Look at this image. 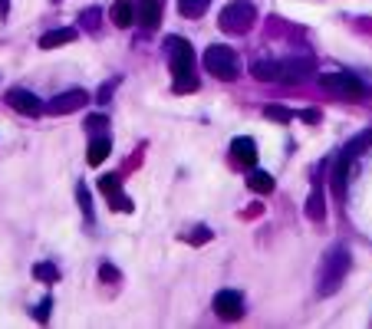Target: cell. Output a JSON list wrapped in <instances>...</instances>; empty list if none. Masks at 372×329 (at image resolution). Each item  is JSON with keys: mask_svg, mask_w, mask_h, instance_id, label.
<instances>
[{"mask_svg": "<svg viewBox=\"0 0 372 329\" xmlns=\"http://www.w3.org/2000/svg\"><path fill=\"white\" fill-rule=\"evenodd\" d=\"M112 152V139L109 135H92V142H89V164H102L106 158H109Z\"/></svg>", "mask_w": 372, "mask_h": 329, "instance_id": "cell-15", "label": "cell"}, {"mask_svg": "<svg viewBox=\"0 0 372 329\" xmlns=\"http://www.w3.org/2000/svg\"><path fill=\"white\" fill-rule=\"evenodd\" d=\"M346 175H349V158H336L333 164V191H336V198H346Z\"/></svg>", "mask_w": 372, "mask_h": 329, "instance_id": "cell-17", "label": "cell"}, {"mask_svg": "<svg viewBox=\"0 0 372 329\" xmlns=\"http://www.w3.org/2000/svg\"><path fill=\"white\" fill-rule=\"evenodd\" d=\"M33 273H37L40 280H50V283H56V280H60V270H56L53 264H37V267H33Z\"/></svg>", "mask_w": 372, "mask_h": 329, "instance_id": "cell-22", "label": "cell"}, {"mask_svg": "<svg viewBox=\"0 0 372 329\" xmlns=\"http://www.w3.org/2000/svg\"><path fill=\"white\" fill-rule=\"evenodd\" d=\"M86 102H89V92H86V89H70V92L56 96V99L47 106V112H50V115H70V112H79Z\"/></svg>", "mask_w": 372, "mask_h": 329, "instance_id": "cell-6", "label": "cell"}, {"mask_svg": "<svg viewBox=\"0 0 372 329\" xmlns=\"http://www.w3.org/2000/svg\"><path fill=\"white\" fill-rule=\"evenodd\" d=\"M204 69H208L214 79L231 83V79H237V53L231 50V47L214 43V47H208V50H204Z\"/></svg>", "mask_w": 372, "mask_h": 329, "instance_id": "cell-4", "label": "cell"}, {"mask_svg": "<svg viewBox=\"0 0 372 329\" xmlns=\"http://www.w3.org/2000/svg\"><path fill=\"white\" fill-rule=\"evenodd\" d=\"M250 73L261 83H280V63L277 60H254L250 63Z\"/></svg>", "mask_w": 372, "mask_h": 329, "instance_id": "cell-13", "label": "cell"}, {"mask_svg": "<svg viewBox=\"0 0 372 329\" xmlns=\"http://www.w3.org/2000/svg\"><path fill=\"white\" fill-rule=\"evenodd\" d=\"M346 273H349V251L346 247H333L320 264V283H316L320 296H330V293L339 290V283L346 280Z\"/></svg>", "mask_w": 372, "mask_h": 329, "instance_id": "cell-2", "label": "cell"}, {"mask_svg": "<svg viewBox=\"0 0 372 329\" xmlns=\"http://www.w3.org/2000/svg\"><path fill=\"white\" fill-rule=\"evenodd\" d=\"M323 214H326V208H323V191H313L310 204H307V217H310V221H323Z\"/></svg>", "mask_w": 372, "mask_h": 329, "instance_id": "cell-20", "label": "cell"}, {"mask_svg": "<svg viewBox=\"0 0 372 329\" xmlns=\"http://www.w3.org/2000/svg\"><path fill=\"white\" fill-rule=\"evenodd\" d=\"M99 277L109 283V280H119V270H115V267H109V264H102L99 267Z\"/></svg>", "mask_w": 372, "mask_h": 329, "instance_id": "cell-25", "label": "cell"}, {"mask_svg": "<svg viewBox=\"0 0 372 329\" xmlns=\"http://www.w3.org/2000/svg\"><path fill=\"white\" fill-rule=\"evenodd\" d=\"M208 7H211V0H178V10L185 17H204Z\"/></svg>", "mask_w": 372, "mask_h": 329, "instance_id": "cell-19", "label": "cell"}, {"mask_svg": "<svg viewBox=\"0 0 372 329\" xmlns=\"http://www.w3.org/2000/svg\"><path fill=\"white\" fill-rule=\"evenodd\" d=\"M168 56H172V76H175V92H191L198 89V79H195V53H191V43L181 37H168Z\"/></svg>", "mask_w": 372, "mask_h": 329, "instance_id": "cell-1", "label": "cell"}, {"mask_svg": "<svg viewBox=\"0 0 372 329\" xmlns=\"http://www.w3.org/2000/svg\"><path fill=\"white\" fill-rule=\"evenodd\" d=\"M300 119H307V122H320V112H316V109H307V112H300Z\"/></svg>", "mask_w": 372, "mask_h": 329, "instance_id": "cell-28", "label": "cell"}, {"mask_svg": "<svg viewBox=\"0 0 372 329\" xmlns=\"http://www.w3.org/2000/svg\"><path fill=\"white\" fill-rule=\"evenodd\" d=\"M7 102H10L13 112H20V115H40L43 112L40 96L37 92H30V89H10V92H7Z\"/></svg>", "mask_w": 372, "mask_h": 329, "instance_id": "cell-8", "label": "cell"}, {"mask_svg": "<svg viewBox=\"0 0 372 329\" xmlns=\"http://www.w3.org/2000/svg\"><path fill=\"white\" fill-rule=\"evenodd\" d=\"M50 306H53V300H50V296H43V303L37 306V319H40V323H47V319H50Z\"/></svg>", "mask_w": 372, "mask_h": 329, "instance_id": "cell-24", "label": "cell"}, {"mask_svg": "<svg viewBox=\"0 0 372 329\" xmlns=\"http://www.w3.org/2000/svg\"><path fill=\"white\" fill-rule=\"evenodd\" d=\"M320 86L330 89V92H336V96H343V99H362L366 96V86H362L359 79L353 76V73H320Z\"/></svg>", "mask_w": 372, "mask_h": 329, "instance_id": "cell-5", "label": "cell"}, {"mask_svg": "<svg viewBox=\"0 0 372 329\" xmlns=\"http://www.w3.org/2000/svg\"><path fill=\"white\" fill-rule=\"evenodd\" d=\"M257 20V7L250 3V0H234V3H227L218 17V24H221L224 33H248L250 26Z\"/></svg>", "mask_w": 372, "mask_h": 329, "instance_id": "cell-3", "label": "cell"}, {"mask_svg": "<svg viewBox=\"0 0 372 329\" xmlns=\"http://www.w3.org/2000/svg\"><path fill=\"white\" fill-rule=\"evenodd\" d=\"M313 73V60H286V63H280V83H307Z\"/></svg>", "mask_w": 372, "mask_h": 329, "instance_id": "cell-9", "label": "cell"}, {"mask_svg": "<svg viewBox=\"0 0 372 329\" xmlns=\"http://www.w3.org/2000/svg\"><path fill=\"white\" fill-rule=\"evenodd\" d=\"M248 188L254 191V194H270V191H273V178L267 175V171H250Z\"/></svg>", "mask_w": 372, "mask_h": 329, "instance_id": "cell-18", "label": "cell"}, {"mask_svg": "<svg viewBox=\"0 0 372 329\" xmlns=\"http://www.w3.org/2000/svg\"><path fill=\"white\" fill-rule=\"evenodd\" d=\"M73 40H76V30L73 26H63V30L43 33V37H40V47H43V50H56V47H63V43H73Z\"/></svg>", "mask_w": 372, "mask_h": 329, "instance_id": "cell-16", "label": "cell"}, {"mask_svg": "<svg viewBox=\"0 0 372 329\" xmlns=\"http://www.w3.org/2000/svg\"><path fill=\"white\" fill-rule=\"evenodd\" d=\"M136 0H115L112 3V24L115 26H132L136 24Z\"/></svg>", "mask_w": 372, "mask_h": 329, "instance_id": "cell-14", "label": "cell"}, {"mask_svg": "<svg viewBox=\"0 0 372 329\" xmlns=\"http://www.w3.org/2000/svg\"><path fill=\"white\" fill-rule=\"evenodd\" d=\"M204 241H211V230L198 228V234H191V244H204Z\"/></svg>", "mask_w": 372, "mask_h": 329, "instance_id": "cell-27", "label": "cell"}, {"mask_svg": "<svg viewBox=\"0 0 372 329\" xmlns=\"http://www.w3.org/2000/svg\"><path fill=\"white\" fill-rule=\"evenodd\" d=\"M76 198H79V208H83V214L92 221V201H89V188H86V185H79V188H76Z\"/></svg>", "mask_w": 372, "mask_h": 329, "instance_id": "cell-23", "label": "cell"}, {"mask_svg": "<svg viewBox=\"0 0 372 329\" xmlns=\"http://www.w3.org/2000/svg\"><path fill=\"white\" fill-rule=\"evenodd\" d=\"M10 10V0H0V13H7Z\"/></svg>", "mask_w": 372, "mask_h": 329, "instance_id": "cell-29", "label": "cell"}, {"mask_svg": "<svg viewBox=\"0 0 372 329\" xmlns=\"http://www.w3.org/2000/svg\"><path fill=\"white\" fill-rule=\"evenodd\" d=\"M99 191L106 194V198H112V208H115V211H132V201L122 194V188H119V178H115V175H102L99 178Z\"/></svg>", "mask_w": 372, "mask_h": 329, "instance_id": "cell-10", "label": "cell"}, {"mask_svg": "<svg viewBox=\"0 0 372 329\" xmlns=\"http://www.w3.org/2000/svg\"><path fill=\"white\" fill-rule=\"evenodd\" d=\"M214 313L221 319H241L244 317V296L237 290H221L214 296Z\"/></svg>", "mask_w": 372, "mask_h": 329, "instance_id": "cell-7", "label": "cell"}, {"mask_svg": "<svg viewBox=\"0 0 372 329\" xmlns=\"http://www.w3.org/2000/svg\"><path fill=\"white\" fill-rule=\"evenodd\" d=\"M264 115H267V119H273V122H293V112H290V109H284V106H267V109H264Z\"/></svg>", "mask_w": 372, "mask_h": 329, "instance_id": "cell-21", "label": "cell"}, {"mask_svg": "<svg viewBox=\"0 0 372 329\" xmlns=\"http://www.w3.org/2000/svg\"><path fill=\"white\" fill-rule=\"evenodd\" d=\"M86 126L92 128V132H99V128H102V126H109V122H106V115H89Z\"/></svg>", "mask_w": 372, "mask_h": 329, "instance_id": "cell-26", "label": "cell"}, {"mask_svg": "<svg viewBox=\"0 0 372 329\" xmlns=\"http://www.w3.org/2000/svg\"><path fill=\"white\" fill-rule=\"evenodd\" d=\"M161 20V0H138V24L145 30H155Z\"/></svg>", "mask_w": 372, "mask_h": 329, "instance_id": "cell-12", "label": "cell"}, {"mask_svg": "<svg viewBox=\"0 0 372 329\" xmlns=\"http://www.w3.org/2000/svg\"><path fill=\"white\" fill-rule=\"evenodd\" d=\"M231 152H234V158L244 164V168H254V164H257V145H254V139H248V135L231 142Z\"/></svg>", "mask_w": 372, "mask_h": 329, "instance_id": "cell-11", "label": "cell"}]
</instances>
